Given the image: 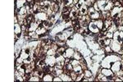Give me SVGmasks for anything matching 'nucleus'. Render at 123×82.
Returning <instances> with one entry per match:
<instances>
[{"label": "nucleus", "mask_w": 123, "mask_h": 82, "mask_svg": "<svg viewBox=\"0 0 123 82\" xmlns=\"http://www.w3.org/2000/svg\"><path fill=\"white\" fill-rule=\"evenodd\" d=\"M29 56H30V55L28 54V53H25V52L24 51V50L21 51V54H20V57H22V58H23L24 60H25V59H26L27 57H29Z\"/></svg>", "instance_id": "obj_20"}, {"label": "nucleus", "mask_w": 123, "mask_h": 82, "mask_svg": "<svg viewBox=\"0 0 123 82\" xmlns=\"http://www.w3.org/2000/svg\"><path fill=\"white\" fill-rule=\"evenodd\" d=\"M53 76L51 73H45L43 77V81H53Z\"/></svg>", "instance_id": "obj_12"}, {"label": "nucleus", "mask_w": 123, "mask_h": 82, "mask_svg": "<svg viewBox=\"0 0 123 82\" xmlns=\"http://www.w3.org/2000/svg\"><path fill=\"white\" fill-rule=\"evenodd\" d=\"M73 71H76V72L78 74V75H79V74H81V73L84 72V71H83L82 67H81L80 64H79V65H76V66H75V67H73Z\"/></svg>", "instance_id": "obj_14"}, {"label": "nucleus", "mask_w": 123, "mask_h": 82, "mask_svg": "<svg viewBox=\"0 0 123 82\" xmlns=\"http://www.w3.org/2000/svg\"><path fill=\"white\" fill-rule=\"evenodd\" d=\"M15 8H21L26 4V0H15Z\"/></svg>", "instance_id": "obj_10"}, {"label": "nucleus", "mask_w": 123, "mask_h": 82, "mask_svg": "<svg viewBox=\"0 0 123 82\" xmlns=\"http://www.w3.org/2000/svg\"><path fill=\"white\" fill-rule=\"evenodd\" d=\"M85 77V75H84V72L83 73H81V74H79L78 76H77V77H76V81H82V79Z\"/></svg>", "instance_id": "obj_24"}, {"label": "nucleus", "mask_w": 123, "mask_h": 82, "mask_svg": "<svg viewBox=\"0 0 123 82\" xmlns=\"http://www.w3.org/2000/svg\"><path fill=\"white\" fill-rule=\"evenodd\" d=\"M104 53H107V54H110V53H112L113 52H112V49H111L110 45H108V46H104Z\"/></svg>", "instance_id": "obj_19"}, {"label": "nucleus", "mask_w": 123, "mask_h": 82, "mask_svg": "<svg viewBox=\"0 0 123 82\" xmlns=\"http://www.w3.org/2000/svg\"><path fill=\"white\" fill-rule=\"evenodd\" d=\"M93 7H94V8L95 9V11H97V12H100L99 7H98V3H97V2H95V3H94V5H93Z\"/></svg>", "instance_id": "obj_25"}, {"label": "nucleus", "mask_w": 123, "mask_h": 82, "mask_svg": "<svg viewBox=\"0 0 123 82\" xmlns=\"http://www.w3.org/2000/svg\"><path fill=\"white\" fill-rule=\"evenodd\" d=\"M59 76H60L61 79L62 80V81H73L70 76L67 75V74H66V73H64V72L62 74V75Z\"/></svg>", "instance_id": "obj_13"}, {"label": "nucleus", "mask_w": 123, "mask_h": 82, "mask_svg": "<svg viewBox=\"0 0 123 82\" xmlns=\"http://www.w3.org/2000/svg\"><path fill=\"white\" fill-rule=\"evenodd\" d=\"M53 81H62V80L61 79V77L59 76H57L53 77Z\"/></svg>", "instance_id": "obj_27"}, {"label": "nucleus", "mask_w": 123, "mask_h": 82, "mask_svg": "<svg viewBox=\"0 0 123 82\" xmlns=\"http://www.w3.org/2000/svg\"><path fill=\"white\" fill-rule=\"evenodd\" d=\"M91 19V21H96V20L98 19H100L101 17H102V15H101V12H97L95 11L94 13L90 14V15H89Z\"/></svg>", "instance_id": "obj_8"}, {"label": "nucleus", "mask_w": 123, "mask_h": 82, "mask_svg": "<svg viewBox=\"0 0 123 82\" xmlns=\"http://www.w3.org/2000/svg\"><path fill=\"white\" fill-rule=\"evenodd\" d=\"M111 70L113 71L114 74L117 73L119 71H121V70H122V63H121V60L120 61H117L112 63V66H111Z\"/></svg>", "instance_id": "obj_4"}, {"label": "nucleus", "mask_w": 123, "mask_h": 82, "mask_svg": "<svg viewBox=\"0 0 123 82\" xmlns=\"http://www.w3.org/2000/svg\"><path fill=\"white\" fill-rule=\"evenodd\" d=\"M110 47H111V49H112V52H113V53H119V52L122 49V44H121L118 40H115V39H112V42H111Z\"/></svg>", "instance_id": "obj_1"}, {"label": "nucleus", "mask_w": 123, "mask_h": 82, "mask_svg": "<svg viewBox=\"0 0 123 82\" xmlns=\"http://www.w3.org/2000/svg\"><path fill=\"white\" fill-rule=\"evenodd\" d=\"M94 12H95V9L94 8V7H93V6H91V7H88V12H87V14H88V15H90V14L94 13Z\"/></svg>", "instance_id": "obj_23"}, {"label": "nucleus", "mask_w": 123, "mask_h": 82, "mask_svg": "<svg viewBox=\"0 0 123 82\" xmlns=\"http://www.w3.org/2000/svg\"><path fill=\"white\" fill-rule=\"evenodd\" d=\"M109 1V0H97V3H98V6L99 7V10L100 12H103L104 11V7H105V5L107 4V3Z\"/></svg>", "instance_id": "obj_9"}, {"label": "nucleus", "mask_w": 123, "mask_h": 82, "mask_svg": "<svg viewBox=\"0 0 123 82\" xmlns=\"http://www.w3.org/2000/svg\"><path fill=\"white\" fill-rule=\"evenodd\" d=\"M73 58L76 59V60H79V61H80L81 58H83V56L80 53V52H75L74 55H73Z\"/></svg>", "instance_id": "obj_17"}, {"label": "nucleus", "mask_w": 123, "mask_h": 82, "mask_svg": "<svg viewBox=\"0 0 123 82\" xmlns=\"http://www.w3.org/2000/svg\"><path fill=\"white\" fill-rule=\"evenodd\" d=\"M88 30L90 32H92L93 34H94V35H98V34L101 31L100 30L98 29V27L97 26V25L94 21H90V23H89V25H88Z\"/></svg>", "instance_id": "obj_2"}, {"label": "nucleus", "mask_w": 123, "mask_h": 82, "mask_svg": "<svg viewBox=\"0 0 123 82\" xmlns=\"http://www.w3.org/2000/svg\"><path fill=\"white\" fill-rule=\"evenodd\" d=\"M112 39H108V38H105L104 39V46H108V45H110L111 42H112Z\"/></svg>", "instance_id": "obj_22"}, {"label": "nucleus", "mask_w": 123, "mask_h": 82, "mask_svg": "<svg viewBox=\"0 0 123 82\" xmlns=\"http://www.w3.org/2000/svg\"><path fill=\"white\" fill-rule=\"evenodd\" d=\"M75 53V50L73 48H67L66 49V51H65L64 54H63V57L65 58L68 57V58H73V55Z\"/></svg>", "instance_id": "obj_5"}, {"label": "nucleus", "mask_w": 123, "mask_h": 82, "mask_svg": "<svg viewBox=\"0 0 123 82\" xmlns=\"http://www.w3.org/2000/svg\"><path fill=\"white\" fill-rule=\"evenodd\" d=\"M77 76H78V74H77V73L76 72V71H71V75H70V76L71 77V79H72V81H76Z\"/></svg>", "instance_id": "obj_21"}, {"label": "nucleus", "mask_w": 123, "mask_h": 82, "mask_svg": "<svg viewBox=\"0 0 123 82\" xmlns=\"http://www.w3.org/2000/svg\"><path fill=\"white\" fill-rule=\"evenodd\" d=\"M114 7V3L113 1H108L107 3V4L105 5V7H104V11H107V12H111V10Z\"/></svg>", "instance_id": "obj_11"}, {"label": "nucleus", "mask_w": 123, "mask_h": 82, "mask_svg": "<svg viewBox=\"0 0 123 82\" xmlns=\"http://www.w3.org/2000/svg\"><path fill=\"white\" fill-rule=\"evenodd\" d=\"M35 19L41 20V21H46L48 19V14L45 12H39V13L35 14Z\"/></svg>", "instance_id": "obj_7"}, {"label": "nucleus", "mask_w": 123, "mask_h": 82, "mask_svg": "<svg viewBox=\"0 0 123 82\" xmlns=\"http://www.w3.org/2000/svg\"><path fill=\"white\" fill-rule=\"evenodd\" d=\"M44 60H45V63H46L48 66H49V67H54L57 63V59H56V57H55V56L47 55Z\"/></svg>", "instance_id": "obj_3"}, {"label": "nucleus", "mask_w": 123, "mask_h": 82, "mask_svg": "<svg viewBox=\"0 0 123 82\" xmlns=\"http://www.w3.org/2000/svg\"><path fill=\"white\" fill-rule=\"evenodd\" d=\"M84 75H85V77H86V78H90L91 77L93 76V73H92V71H90V69H86V70H85L84 71Z\"/></svg>", "instance_id": "obj_18"}, {"label": "nucleus", "mask_w": 123, "mask_h": 82, "mask_svg": "<svg viewBox=\"0 0 123 82\" xmlns=\"http://www.w3.org/2000/svg\"><path fill=\"white\" fill-rule=\"evenodd\" d=\"M95 21V23H96V25H97V26L98 27V29L100 30V31H102V29H103V27H104V20L103 19H98V20H96V21Z\"/></svg>", "instance_id": "obj_15"}, {"label": "nucleus", "mask_w": 123, "mask_h": 82, "mask_svg": "<svg viewBox=\"0 0 123 82\" xmlns=\"http://www.w3.org/2000/svg\"><path fill=\"white\" fill-rule=\"evenodd\" d=\"M106 37L108 38V39H112L113 38V33H111V32H107V35H106Z\"/></svg>", "instance_id": "obj_26"}, {"label": "nucleus", "mask_w": 123, "mask_h": 82, "mask_svg": "<svg viewBox=\"0 0 123 82\" xmlns=\"http://www.w3.org/2000/svg\"><path fill=\"white\" fill-rule=\"evenodd\" d=\"M100 72L103 74L104 76L107 77H109V76H114L115 74L113 71L111 70V68H104V67H102L101 68V71Z\"/></svg>", "instance_id": "obj_6"}, {"label": "nucleus", "mask_w": 123, "mask_h": 82, "mask_svg": "<svg viewBox=\"0 0 123 82\" xmlns=\"http://www.w3.org/2000/svg\"><path fill=\"white\" fill-rule=\"evenodd\" d=\"M14 28H15L14 32H15L16 35H17V34H20V33H22V31H21V25H20L19 23L15 24Z\"/></svg>", "instance_id": "obj_16"}]
</instances>
